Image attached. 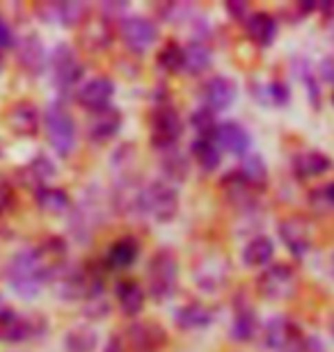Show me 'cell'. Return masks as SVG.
I'll use <instances>...</instances> for the list:
<instances>
[{"instance_id":"obj_1","label":"cell","mask_w":334,"mask_h":352,"mask_svg":"<svg viewBox=\"0 0 334 352\" xmlns=\"http://www.w3.org/2000/svg\"><path fill=\"white\" fill-rule=\"evenodd\" d=\"M5 277L12 291L23 300H32L41 291V286L48 284V274L39 261L37 248H23L14 252L5 267Z\"/></svg>"},{"instance_id":"obj_2","label":"cell","mask_w":334,"mask_h":352,"mask_svg":"<svg viewBox=\"0 0 334 352\" xmlns=\"http://www.w3.org/2000/svg\"><path fill=\"white\" fill-rule=\"evenodd\" d=\"M53 293L62 302H87L92 298H101L103 293V274L96 267H83V265H65L55 274Z\"/></svg>"},{"instance_id":"obj_3","label":"cell","mask_w":334,"mask_h":352,"mask_svg":"<svg viewBox=\"0 0 334 352\" xmlns=\"http://www.w3.org/2000/svg\"><path fill=\"white\" fill-rule=\"evenodd\" d=\"M135 213L158 224L172 222L179 213V190L167 179L149 181L140 188Z\"/></svg>"},{"instance_id":"obj_4","label":"cell","mask_w":334,"mask_h":352,"mask_svg":"<svg viewBox=\"0 0 334 352\" xmlns=\"http://www.w3.org/2000/svg\"><path fill=\"white\" fill-rule=\"evenodd\" d=\"M179 288V261L172 250H158L147 265V293L154 302H167Z\"/></svg>"},{"instance_id":"obj_5","label":"cell","mask_w":334,"mask_h":352,"mask_svg":"<svg viewBox=\"0 0 334 352\" xmlns=\"http://www.w3.org/2000/svg\"><path fill=\"white\" fill-rule=\"evenodd\" d=\"M44 131L51 149L60 158H69L76 149V122L62 103H51L44 112Z\"/></svg>"},{"instance_id":"obj_6","label":"cell","mask_w":334,"mask_h":352,"mask_svg":"<svg viewBox=\"0 0 334 352\" xmlns=\"http://www.w3.org/2000/svg\"><path fill=\"white\" fill-rule=\"evenodd\" d=\"M48 67H51L53 87L58 89L60 94H69V91L81 82L85 74L83 62L78 60L76 51L69 44H58L53 48V53L48 55Z\"/></svg>"},{"instance_id":"obj_7","label":"cell","mask_w":334,"mask_h":352,"mask_svg":"<svg viewBox=\"0 0 334 352\" xmlns=\"http://www.w3.org/2000/svg\"><path fill=\"white\" fill-rule=\"evenodd\" d=\"M183 133V119L172 103H160L152 115V146L154 149L169 151L174 149Z\"/></svg>"},{"instance_id":"obj_8","label":"cell","mask_w":334,"mask_h":352,"mask_svg":"<svg viewBox=\"0 0 334 352\" xmlns=\"http://www.w3.org/2000/svg\"><path fill=\"white\" fill-rule=\"evenodd\" d=\"M257 291L266 300H291L298 291V274L286 263H273L264 267L257 277Z\"/></svg>"},{"instance_id":"obj_9","label":"cell","mask_w":334,"mask_h":352,"mask_svg":"<svg viewBox=\"0 0 334 352\" xmlns=\"http://www.w3.org/2000/svg\"><path fill=\"white\" fill-rule=\"evenodd\" d=\"M48 322L44 316H25L7 307L0 314V341L5 343H23L34 336H44Z\"/></svg>"},{"instance_id":"obj_10","label":"cell","mask_w":334,"mask_h":352,"mask_svg":"<svg viewBox=\"0 0 334 352\" xmlns=\"http://www.w3.org/2000/svg\"><path fill=\"white\" fill-rule=\"evenodd\" d=\"M119 37H122L124 46L133 53H145L149 51L160 37L158 25L152 19L133 14V16H124L119 23Z\"/></svg>"},{"instance_id":"obj_11","label":"cell","mask_w":334,"mask_h":352,"mask_svg":"<svg viewBox=\"0 0 334 352\" xmlns=\"http://www.w3.org/2000/svg\"><path fill=\"white\" fill-rule=\"evenodd\" d=\"M302 341L300 325L286 316H273L264 325V346L273 352H293Z\"/></svg>"},{"instance_id":"obj_12","label":"cell","mask_w":334,"mask_h":352,"mask_svg":"<svg viewBox=\"0 0 334 352\" xmlns=\"http://www.w3.org/2000/svg\"><path fill=\"white\" fill-rule=\"evenodd\" d=\"M124 341L129 352H163L167 346V332L156 320H138L126 329Z\"/></svg>"},{"instance_id":"obj_13","label":"cell","mask_w":334,"mask_h":352,"mask_svg":"<svg viewBox=\"0 0 334 352\" xmlns=\"http://www.w3.org/2000/svg\"><path fill=\"white\" fill-rule=\"evenodd\" d=\"M280 238L286 245V250L293 256H304L314 248V227L309 217L304 215H289L280 222Z\"/></svg>"},{"instance_id":"obj_14","label":"cell","mask_w":334,"mask_h":352,"mask_svg":"<svg viewBox=\"0 0 334 352\" xmlns=\"http://www.w3.org/2000/svg\"><path fill=\"white\" fill-rule=\"evenodd\" d=\"M211 140L218 144L220 151H227L238 158H245L247 153L252 151V135L247 133L245 126H240L238 122L218 124V129L213 131Z\"/></svg>"},{"instance_id":"obj_15","label":"cell","mask_w":334,"mask_h":352,"mask_svg":"<svg viewBox=\"0 0 334 352\" xmlns=\"http://www.w3.org/2000/svg\"><path fill=\"white\" fill-rule=\"evenodd\" d=\"M236 96H238V85L231 76H213L202 87L204 108H209L211 112H222L227 108H231Z\"/></svg>"},{"instance_id":"obj_16","label":"cell","mask_w":334,"mask_h":352,"mask_svg":"<svg viewBox=\"0 0 334 352\" xmlns=\"http://www.w3.org/2000/svg\"><path fill=\"white\" fill-rule=\"evenodd\" d=\"M115 96V82L105 76H96V78L87 80L85 85L76 91V101L81 108L90 112H98L103 108H110V101Z\"/></svg>"},{"instance_id":"obj_17","label":"cell","mask_w":334,"mask_h":352,"mask_svg":"<svg viewBox=\"0 0 334 352\" xmlns=\"http://www.w3.org/2000/svg\"><path fill=\"white\" fill-rule=\"evenodd\" d=\"M122 112L117 108H103L98 112H92L87 119V138L96 144L110 142L112 138H117V133L122 131Z\"/></svg>"},{"instance_id":"obj_18","label":"cell","mask_w":334,"mask_h":352,"mask_svg":"<svg viewBox=\"0 0 334 352\" xmlns=\"http://www.w3.org/2000/svg\"><path fill=\"white\" fill-rule=\"evenodd\" d=\"M39 14L51 23H60L65 28H78L83 25L90 16V7L87 3H74V0H67V3H41Z\"/></svg>"},{"instance_id":"obj_19","label":"cell","mask_w":334,"mask_h":352,"mask_svg":"<svg viewBox=\"0 0 334 352\" xmlns=\"http://www.w3.org/2000/svg\"><path fill=\"white\" fill-rule=\"evenodd\" d=\"M227 277H229V263H227L225 256H213V258H202L195 267V284L202 288V291L216 293L220 288H225Z\"/></svg>"},{"instance_id":"obj_20","label":"cell","mask_w":334,"mask_h":352,"mask_svg":"<svg viewBox=\"0 0 334 352\" xmlns=\"http://www.w3.org/2000/svg\"><path fill=\"white\" fill-rule=\"evenodd\" d=\"M17 55H19V67L30 76H39L48 65V53L37 32H30L21 39Z\"/></svg>"},{"instance_id":"obj_21","label":"cell","mask_w":334,"mask_h":352,"mask_svg":"<svg viewBox=\"0 0 334 352\" xmlns=\"http://www.w3.org/2000/svg\"><path fill=\"white\" fill-rule=\"evenodd\" d=\"M7 124L14 135H23V138H32L39 133V124H41V112L34 103L30 101H21L14 108L7 112Z\"/></svg>"},{"instance_id":"obj_22","label":"cell","mask_w":334,"mask_h":352,"mask_svg":"<svg viewBox=\"0 0 334 352\" xmlns=\"http://www.w3.org/2000/svg\"><path fill=\"white\" fill-rule=\"evenodd\" d=\"M220 186H222L227 199H229L233 206H238V208H254V204H257L259 188H254L252 183L247 181L238 170L227 174L225 179L220 181Z\"/></svg>"},{"instance_id":"obj_23","label":"cell","mask_w":334,"mask_h":352,"mask_svg":"<svg viewBox=\"0 0 334 352\" xmlns=\"http://www.w3.org/2000/svg\"><path fill=\"white\" fill-rule=\"evenodd\" d=\"M243 298L245 295H240V300H236V305H233V322H231V339L238 343L252 341L259 332L257 314H254L250 302Z\"/></svg>"},{"instance_id":"obj_24","label":"cell","mask_w":334,"mask_h":352,"mask_svg":"<svg viewBox=\"0 0 334 352\" xmlns=\"http://www.w3.org/2000/svg\"><path fill=\"white\" fill-rule=\"evenodd\" d=\"M291 167H293V174L298 179H316V176H323L325 172L332 170V158L328 153L318 151V149H307L295 153L293 160H291Z\"/></svg>"},{"instance_id":"obj_25","label":"cell","mask_w":334,"mask_h":352,"mask_svg":"<svg viewBox=\"0 0 334 352\" xmlns=\"http://www.w3.org/2000/svg\"><path fill=\"white\" fill-rule=\"evenodd\" d=\"M140 256V243L135 236H122L105 252V267L108 270H129Z\"/></svg>"},{"instance_id":"obj_26","label":"cell","mask_w":334,"mask_h":352,"mask_svg":"<svg viewBox=\"0 0 334 352\" xmlns=\"http://www.w3.org/2000/svg\"><path fill=\"white\" fill-rule=\"evenodd\" d=\"M115 298L117 305L122 309L124 316L135 318V316L142 314V309L147 305V291L142 288L135 279H122L115 286Z\"/></svg>"},{"instance_id":"obj_27","label":"cell","mask_w":334,"mask_h":352,"mask_svg":"<svg viewBox=\"0 0 334 352\" xmlns=\"http://www.w3.org/2000/svg\"><path fill=\"white\" fill-rule=\"evenodd\" d=\"M277 19L270 16L268 12H254L250 14V19L245 21V32L250 37L252 44H257L259 48H268L277 37Z\"/></svg>"},{"instance_id":"obj_28","label":"cell","mask_w":334,"mask_h":352,"mask_svg":"<svg viewBox=\"0 0 334 352\" xmlns=\"http://www.w3.org/2000/svg\"><path fill=\"white\" fill-rule=\"evenodd\" d=\"M213 318H216V311L204 302H188L174 314L176 325L181 329H204L211 325Z\"/></svg>"},{"instance_id":"obj_29","label":"cell","mask_w":334,"mask_h":352,"mask_svg":"<svg viewBox=\"0 0 334 352\" xmlns=\"http://www.w3.org/2000/svg\"><path fill=\"white\" fill-rule=\"evenodd\" d=\"M34 204H37L44 213H51V215H62L74 208L67 190L55 188V186H41L34 190Z\"/></svg>"},{"instance_id":"obj_30","label":"cell","mask_w":334,"mask_h":352,"mask_svg":"<svg viewBox=\"0 0 334 352\" xmlns=\"http://www.w3.org/2000/svg\"><path fill=\"white\" fill-rule=\"evenodd\" d=\"M19 176H21V181H23L28 188L37 190L41 186H48V181L55 176V165H53V160L48 156L39 153V156L32 158L25 167H21Z\"/></svg>"},{"instance_id":"obj_31","label":"cell","mask_w":334,"mask_h":352,"mask_svg":"<svg viewBox=\"0 0 334 352\" xmlns=\"http://www.w3.org/2000/svg\"><path fill=\"white\" fill-rule=\"evenodd\" d=\"M183 58H186V65H183V72L193 74V76H202L213 67V51L209 44H204L202 39H195L183 48Z\"/></svg>"},{"instance_id":"obj_32","label":"cell","mask_w":334,"mask_h":352,"mask_svg":"<svg viewBox=\"0 0 334 352\" xmlns=\"http://www.w3.org/2000/svg\"><path fill=\"white\" fill-rule=\"evenodd\" d=\"M275 258V241L268 236H254L243 250V263L247 267H268Z\"/></svg>"},{"instance_id":"obj_33","label":"cell","mask_w":334,"mask_h":352,"mask_svg":"<svg viewBox=\"0 0 334 352\" xmlns=\"http://www.w3.org/2000/svg\"><path fill=\"white\" fill-rule=\"evenodd\" d=\"M112 41V30L110 25L103 21H90L81 32V44L87 48L90 53H98L103 48H108Z\"/></svg>"},{"instance_id":"obj_34","label":"cell","mask_w":334,"mask_h":352,"mask_svg":"<svg viewBox=\"0 0 334 352\" xmlns=\"http://www.w3.org/2000/svg\"><path fill=\"white\" fill-rule=\"evenodd\" d=\"M190 151H193V158L197 160V165H200L204 172H216L220 163H222V151L218 149V144L213 142L211 138L195 140Z\"/></svg>"},{"instance_id":"obj_35","label":"cell","mask_w":334,"mask_h":352,"mask_svg":"<svg viewBox=\"0 0 334 352\" xmlns=\"http://www.w3.org/2000/svg\"><path fill=\"white\" fill-rule=\"evenodd\" d=\"M98 346V334L90 325H76L71 327L65 336V350L67 352H94Z\"/></svg>"},{"instance_id":"obj_36","label":"cell","mask_w":334,"mask_h":352,"mask_svg":"<svg viewBox=\"0 0 334 352\" xmlns=\"http://www.w3.org/2000/svg\"><path fill=\"white\" fill-rule=\"evenodd\" d=\"M160 167H163V172H165L169 183H181L188 176L190 163H188V158L174 146V149H169V151H163Z\"/></svg>"},{"instance_id":"obj_37","label":"cell","mask_w":334,"mask_h":352,"mask_svg":"<svg viewBox=\"0 0 334 352\" xmlns=\"http://www.w3.org/2000/svg\"><path fill=\"white\" fill-rule=\"evenodd\" d=\"M238 172L245 176L247 181L252 183L254 188L264 190L266 181H268V167H266V160L259 156V153H247V156L243 158V163H240Z\"/></svg>"},{"instance_id":"obj_38","label":"cell","mask_w":334,"mask_h":352,"mask_svg":"<svg viewBox=\"0 0 334 352\" xmlns=\"http://www.w3.org/2000/svg\"><path fill=\"white\" fill-rule=\"evenodd\" d=\"M183 65H186V58H183V46L174 44V41H169L160 48L158 53V67L163 72L167 74H179L183 72Z\"/></svg>"},{"instance_id":"obj_39","label":"cell","mask_w":334,"mask_h":352,"mask_svg":"<svg viewBox=\"0 0 334 352\" xmlns=\"http://www.w3.org/2000/svg\"><path fill=\"white\" fill-rule=\"evenodd\" d=\"M259 98H261V101L270 103V105H286L289 98H291V91L282 80H273V82H268V85L259 87L257 101H259Z\"/></svg>"},{"instance_id":"obj_40","label":"cell","mask_w":334,"mask_h":352,"mask_svg":"<svg viewBox=\"0 0 334 352\" xmlns=\"http://www.w3.org/2000/svg\"><path fill=\"white\" fill-rule=\"evenodd\" d=\"M190 124L193 129L200 133V138H211L213 131L218 129V122H216V112H211L209 108H197L193 115H190Z\"/></svg>"},{"instance_id":"obj_41","label":"cell","mask_w":334,"mask_h":352,"mask_svg":"<svg viewBox=\"0 0 334 352\" xmlns=\"http://www.w3.org/2000/svg\"><path fill=\"white\" fill-rule=\"evenodd\" d=\"M225 10L233 21H238V23H245V21L250 19V3H245V0H227Z\"/></svg>"},{"instance_id":"obj_42","label":"cell","mask_w":334,"mask_h":352,"mask_svg":"<svg viewBox=\"0 0 334 352\" xmlns=\"http://www.w3.org/2000/svg\"><path fill=\"white\" fill-rule=\"evenodd\" d=\"M110 311V305H108V300L103 298H92L85 302V314H87V318H105Z\"/></svg>"},{"instance_id":"obj_43","label":"cell","mask_w":334,"mask_h":352,"mask_svg":"<svg viewBox=\"0 0 334 352\" xmlns=\"http://www.w3.org/2000/svg\"><path fill=\"white\" fill-rule=\"evenodd\" d=\"M302 82L307 85V94H309V103L311 105H321V89H318V82H316V76L309 72V67L304 65L302 69Z\"/></svg>"},{"instance_id":"obj_44","label":"cell","mask_w":334,"mask_h":352,"mask_svg":"<svg viewBox=\"0 0 334 352\" xmlns=\"http://www.w3.org/2000/svg\"><path fill=\"white\" fill-rule=\"evenodd\" d=\"M17 46V34H14L12 23L0 14V51H10Z\"/></svg>"},{"instance_id":"obj_45","label":"cell","mask_w":334,"mask_h":352,"mask_svg":"<svg viewBox=\"0 0 334 352\" xmlns=\"http://www.w3.org/2000/svg\"><path fill=\"white\" fill-rule=\"evenodd\" d=\"M14 204H17V192H14V188L7 181H0V215L10 213L14 208Z\"/></svg>"},{"instance_id":"obj_46","label":"cell","mask_w":334,"mask_h":352,"mask_svg":"<svg viewBox=\"0 0 334 352\" xmlns=\"http://www.w3.org/2000/svg\"><path fill=\"white\" fill-rule=\"evenodd\" d=\"M103 352H129L126 350V341L122 334H112L108 341H105Z\"/></svg>"},{"instance_id":"obj_47","label":"cell","mask_w":334,"mask_h":352,"mask_svg":"<svg viewBox=\"0 0 334 352\" xmlns=\"http://www.w3.org/2000/svg\"><path fill=\"white\" fill-rule=\"evenodd\" d=\"M126 7H129V3H101V10L108 14V19L119 16L122 12H126Z\"/></svg>"},{"instance_id":"obj_48","label":"cell","mask_w":334,"mask_h":352,"mask_svg":"<svg viewBox=\"0 0 334 352\" xmlns=\"http://www.w3.org/2000/svg\"><path fill=\"white\" fill-rule=\"evenodd\" d=\"M321 76L328 82H334V60L332 58H325L321 62Z\"/></svg>"},{"instance_id":"obj_49","label":"cell","mask_w":334,"mask_h":352,"mask_svg":"<svg viewBox=\"0 0 334 352\" xmlns=\"http://www.w3.org/2000/svg\"><path fill=\"white\" fill-rule=\"evenodd\" d=\"M321 192H323V197H325V201H328L330 206H334V183H330V186H325V188L321 190Z\"/></svg>"},{"instance_id":"obj_50","label":"cell","mask_w":334,"mask_h":352,"mask_svg":"<svg viewBox=\"0 0 334 352\" xmlns=\"http://www.w3.org/2000/svg\"><path fill=\"white\" fill-rule=\"evenodd\" d=\"M330 274H332V277H334V254L330 256Z\"/></svg>"},{"instance_id":"obj_51","label":"cell","mask_w":334,"mask_h":352,"mask_svg":"<svg viewBox=\"0 0 334 352\" xmlns=\"http://www.w3.org/2000/svg\"><path fill=\"white\" fill-rule=\"evenodd\" d=\"M5 309H7V305H5V302H3V295H0V314H3Z\"/></svg>"},{"instance_id":"obj_52","label":"cell","mask_w":334,"mask_h":352,"mask_svg":"<svg viewBox=\"0 0 334 352\" xmlns=\"http://www.w3.org/2000/svg\"><path fill=\"white\" fill-rule=\"evenodd\" d=\"M330 332H332V336H334V320L330 322Z\"/></svg>"},{"instance_id":"obj_53","label":"cell","mask_w":334,"mask_h":352,"mask_svg":"<svg viewBox=\"0 0 334 352\" xmlns=\"http://www.w3.org/2000/svg\"><path fill=\"white\" fill-rule=\"evenodd\" d=\"M0 67H3V60H0Z\"/></svg>"},{"instance_id":"obj_54","label":"cell","mask_w":334,"mask_h":352,"mask_svg":"<svg viewBox=\"0 0 334 352\" xmlns=\"http://www.w3.org/2000/svg\"><path fill=\"white\" fill-rule=\"evenodd\" d=\"M332 103H334V94H332Z\"/></svg>"},{"instance_id":"obj_55","label":"cell","mask_w":334,"mask_h":352,"mask_svg":"<svg viewBox=\"0 0 334 352\" xmlns=\"http://www.w3.org/2000/svg\"><path fill=\"white\" fill-rule=\"evenodd\" d=\"M0 156H3V151H0Z\"/></svg>"}]
</instances>
